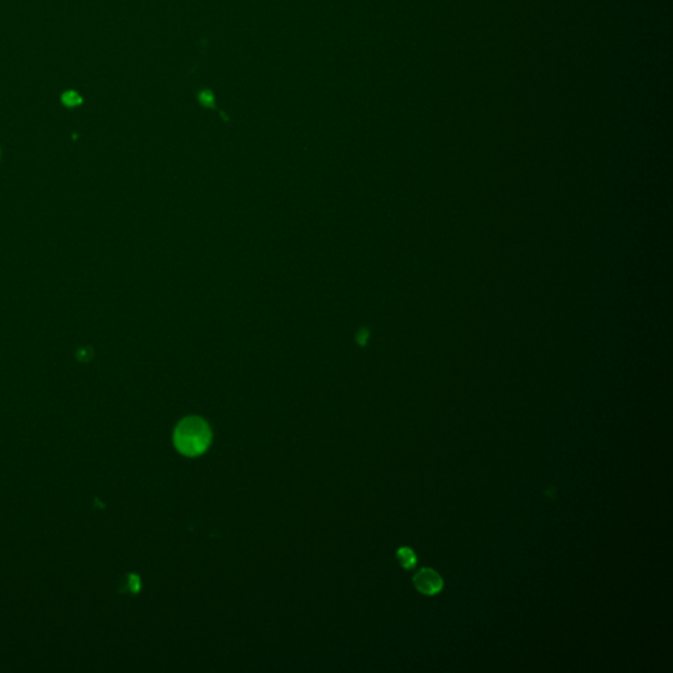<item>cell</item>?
Returning <instances> with one entry per match:
<instances>
[{"mask_svg":"<svg viewBox=\"0 0 673 673\" xmlns=\"http://www.w3.org/2000/svg\"><path fill=\"white\" fill-rule=\"evenodd\" d=\"M62 101L68 107H74V106H78V104L82 103V98L74 91H68V93H63Z\"/></svg>","mask_w":673,"mask_h":673,"instance_id":"4","label":"cell"},{"mask_svg":"<svg viewBox=\"0 0 673 673\" xmlns=\"http://www.w3.org/2000/svg\"><path fill=\"white\" fill-rule=\"evenodd\" d=\"M413 582L416 589L426 596H434L443 589V579L431 568H422L414 575Z\"/></svg>","mask_w":673,"mask_h":673,"instance_id":"2","label":"cell"},{"mask_svg":"<svg viewBox=\"0 0 673 673\" xmlns=\"http://www.w3.org/2000/svg\"><path fill=\"white\" fill-rule=\"evenodd\" d=\"M397 559H399V562L401 563V565L404 567L405 570L413 568V567L416 565V563H417L416 554L413 553L411 548H408V547H401V548L397 551Z\"/></svg>","mask_w":673,"mask_h":673,"instance_id":"3","label":"cell"},{"mask_svg":"<svg viewBox=\"0 0 673 673\" xmlns=\"http://www.w3.org/2000/svg\"><path fill=\"white\" fill-rule=\"evenodd\" d=\"M212 441V431L205 421L188 417L182 421L174 433V445L180 454L197 456L207 451Z\"/></svg>","mask_w":673,"mask_h":673,"instance_id":"1","label":"cell"}]
</instances>
